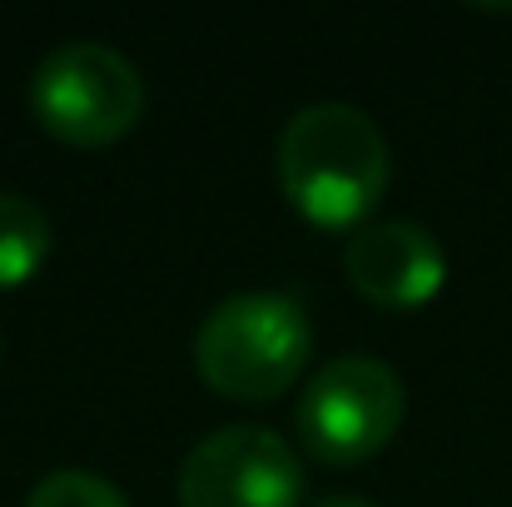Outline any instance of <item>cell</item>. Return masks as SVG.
<instances>
[{
  "instance_id": "obj_5",
  "label": "cell",
  "mask_w": 512,
  "mask_h": 507,
  "mask_svg": "<svg viewBox=\"0 0 512 507\" xmlns=\"http://www.w3.org/2000/svg\"><path fill=\"white\" fill-rule=\"evenodd\" d=\"M299 493V453L259 423L214 428L179 468V507H299Z\"/></svg>"
},
{
  "instance_id": "obj_6",
  "label": "cell",
  "mask_w": 512,
  "mask_h": 507,
  "mask_svg": "<svg viewBox=\"0 0 512 507\" xmlns=\"http://www.w3.org/2000/svg\"><path fill=\"white\" fill-rule=\"evenodd\" d=\"M343 269H348L353 289L368 294L373 304L413 309L443 289L448 254L413 219H373V224L353 229V239L343 249Z\"/></svg>"
},
{
  "instance_id": "obj_2",
  "label": "cell",
  "mask_w": 512,
  "mask_h": 507,
  "mask_svg": "<svg viewBox=\"0 0 512 507\" xmlns=\"http://www.w3.org/2000/svg\"><path fill=\"white\" fill-rule=\"evenodd\" d=\"M309 343V314L294 294L244 289L204 314L194 334V363L224 398L264 403L299 378Z\"/></svg>"
},
{
  "instance_id": "obj_1",
  "label": "cell",
  "mask_w": 512,
  "mask_h": 507,
  "mask_svg": "<svg viewBox=\"0 0 512 507\" xmlns=\"http://www.w3.org/2000/svg\"><path fill=\"white\" fill-rule=\"evenodd\" d=\"M279 184L314 224H353L388 189V140L368 110L314 100L279 135Z\"/></svg>"
},
{
  "instance_id": "obj_3",
  "label": "cell",
  "mask_w": 512,
  "mask_h": 507,
  "mask_svg": "<svg viewBox=\"0 0 512 507\" xmlns=\"http://www.w3.org/2000/svg\"><path fill=\"white\" fill-rule=\"evenodd\" d=\"M30 105L50 135L70 145H105L140 120L145 80L125 50L105 40H65L35 65Z\"/></svg>"
},
{
  "instance_id": "obj_8",
  "label": "cell",
  "mask_w": 512,
  "mask_h": 507,
  "mask_svg": "<svg viewBox=\"0 0 512 507\" xmlns=\"http://www.w3.org/2000/svg\"><path fill=\"white\" fill-rule=\"evenodd\" d=\"M25 507H130V498L90 468H55L30 488Z\"/></svg>"
},
{
  "instance_id": "obj_7",
  "label": "cell",
  "mask_w": 512,
  "mask_h": 507,
  "mask_svg": "<svg viewBox=\"0 0 512 507\" xmlns=\"http://www.w3.org/2000/svg\"><path fill=\"white\" fill-rule=\"evenodd\" d=\"M50 254V219L35 199L0 189V284H20Z\"/></svg>"
},
{
  "instance_id": "obj_4",
  "label": "cell",
  "mask_w": 512,
  "mask_h": 507,
  "mask_svg": "<svg viewBox=\"0 0 512 507\" xmlns=\"http://www.w3.org/2000/svg\"><path fill=\"white\" fill-rule=\"evenodd\" d=\"M403 408H408V393L393 363L373 353H343L309 378L294 408V423L314 458L358 463L398 433Z\"/></svg>"
},
{
  "instance_id": "obj_9",
  "label": "cell",
  "mask_w": 512,
  "mask_h": 507,
  "mask_svg": "<svg viewBox=\"0 0 512 507\" xmlns=\"http://www.w3.org/2000/svg\"><path fill=\"white\" fill-rule=\"evenodd\" d=\"M319 507H378L373 498H358V493H334V498H324Z\"/></svg>"
}]
</instances>
